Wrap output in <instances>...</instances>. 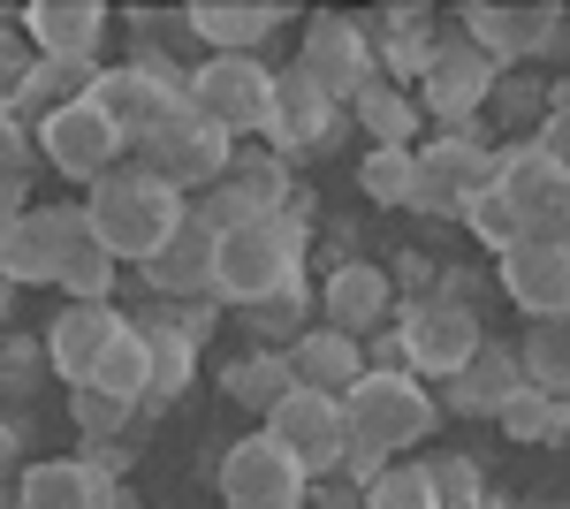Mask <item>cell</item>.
Wrapping results in <instances>:
<instances>
[{
    "mask_svg": "<svg viewBox=\"0 0 570 509\" xmlns=\"http://www.w3.org/2000/svg\"><path fill=\"white\" fill-rule=\"evenodd\" d=\"M312 221H320V198H312V190H289L282 213L244 221V228H220V244H214V304L236 312V304L274 297V290L305 282Z\"/></svg>",
    "mask_w": 570,
    "mask_h": 509,
    "instance_id": "cell-1",
    "label": "cell"
},
{
    "mask_svg": "<svg viewBox=\"0 0 570 509\" xmlns=\"http://www.w3.org/2000/svg\"><path fill=\"white\" fill-rule=\"evenodd\" d=\"M0 274L16 290L53 282V290H69V304H107V290H115V258L99 252L85 206H31L16 221V244L0 258Z\"/></svg>",
    "mask_w": 570,
    "mask_h": 509,
    "instance_id": "cell-2",
    "label": "cell"
},
{
    "mask_svg": "<svg viewBox=\"0 0 570 509\" xmlns=\"http://www.w3.org/2000/svg\"><path fill=\"white\" fill-rule=\"evenodd\" d=\"M183 213H190V198H183L176 183H160L153 168H137V160L107 168L85 190V221H91L99 252L115 258V266H145L183 228Z\"/></svg>",
    "mask_w": 570,
    "mask_h": 509,
    "instance_id": "cell-3",
    "label": "cell"
},
{
    "mask_svg": "<svg viewBox=\"0 0 570 509\" xmlns=\"http://www.w3.org/2000/svg\"><path fill=\"white\" fill-rule=\"evenodd\" d=\"M434 425H441V403L426 395L419 373H365L343 395V433H351V449H373V457L426 449Z\"/></svg>",
    "mask_w": 570,
    "mask_h": 509,
    "instance_id": "cell-4",
    "label": "cell"
},
{
    "mask_svg": "<svg viewBox=\"0 0 570 509\" xmlns=\"http://www.w3.org/2000/svg\"><path fill=\"white\" fill-rule=\"evenodd\" d=\"M190 91V77H183L168 53H153V46H137L122 69H99V85H91V107L107 115V123L122 129V145H145L153 129H168L190 107L183 99Z\"/></svg>",
    "mask_w": 570,
    "mask_h": 509,
    "instance_id": "cell-5",
    "label": "cell"
},
{
    "mask_svg": "<svg viewBox=\"0 0 570 509\" xmlns=\"http://www.w3.org/2000/svg\"><path fill=\"white\" fill-rule=\"evenodd\" d=\"M190 115H206V123L228 137V145H244V137H266V115H274V69H266L259 53H206L198 69H190Z\"/></svg>",
    "mask_w": 570,
    "mask_h": 509,
    "instance_id": "cell-6",
    "label": "cell"
},
{
    "mask_svg": "<svg viewBox=\"0 0 570 509\" xmlns=\"http://www.w3.org/2000/svg\"><path fill=\"white\" fill-rule=\"evenodd\" d=\"M494 190L518 206V221H525L532 244H563V236H570V168H563V160H548L532 137L502 145Z\"/></svg>",
    "mask_w": 570,
    "mask_h": 509,
    "instance_id": "cell-7",
    "label": "cell"
},
{
    "mask_svg": "<svg viewBox=\"0 0 570 509\" xmlns=\"http://www.w3.org/2000/svg\"><path fill=\"white\" fill-rule=\"evenodd\" d=\"M214 487H220L228 509H305V471H297V457H289L266 425L220 449Z\"/></svg>",
    "mask_w": 570,
    "mask_h": 509,
    "instance_id": "cell-8",
    "label": "cell"
},
{
    "mask_svg": "<svg viewBox=\"0 0 570 509\" xmlns=\"http://www.w3.org/2000/svg\"><path fill=\"white\" fill-rule=\"evenodd\" d=\"M289 69H297L320 99L351 107L357 91L381 77V61H373V31H365L357 16H312V23H305V53H297Z\"/></svg>",
    "mask_w": 570,
    "mask_h": 509,
    "instance_id": "cell-9",
    "label": "cell"
},
{
    "mask_svg": "<svg viewBox=\"0 0 570 509\" xmlns=\"http://www.w3.org/2000/svg\"><path fill=\"white\" fill-rule=\"evenodd\" d=\"M395 335H403V358H411L419 381H449L487 342V320L449 297H419V304H395Z\"/></svg>",
    "mask_w": 570,
    "mask_h": 509,
    "instance_id": "cell-10",
    "label": "cell"
},
{
    "mask_svg": "<svg viewBox=\"0 0 570 509\" xmlns=\"http://www.w3.org/2000/svg\"><path fill=\"white\" fill-rule=\"evenodd\" d=\"M494 77H502V69H494L464 31H434V53H426L411 99H426V115H441V129H464V123H480Z\"/></svg>",
    "mask_w": 570,
    "mask_h": 509,
    "instance_id": "cell-11",
    "label": "cell"
},
{
    "mask_svg": "<svg viewBox=\"0 0 570 509\" xmlns=\"http://www.w3.org/2000/svg\"><path fill=\"white\" fill-rule=\"evenodd\" d=\"M289 190H297V183H289V160H274V153H244V145H236L228 168H220V183H214V190H198L190 213L220 236V228H244V221L282 213V206H289Z\"/></svg>",
    "mask_w": 570,
    "mask_h": 509,
    "instance_id": "cell-12",
    "label": "cell"
},
{
    "mask_svg": "<svg viewBox=\"0 0 570 509\" xmlns=\"http://www.w3.org/2000/svg\"><path fill=\"white\" fill-rule=\"evenodd\" d=\"M351 137V107L320 99L297 69H274V115H266V153L274 160H320Z\"/></svg>",
    "mask_w": 570,
    "mask_h": 509,
    "instance_id": "cell-13",
    "label": "cell"
},
{
    "mask_svg": "<svg viewBox=\"0 0 570 509\" xmlns=\"http://www.w3.org/2000/svg\"><path fill=\"white\" fill-rule=\"evenodd\" d=\"M31 137H39V168L69 175V183H85V190H91L107 168H122V153H130V145H122V129L107 123L91 99L61 107V115H46Z\"/></svg>",
    "mask_w": 570,
    "mask_h": 509,
    "instance_id": "cell-14",
    "label": "cell"
},
{
    "mask_svg": "<svg viewBox=\"0 0 570 509\" xmlns=\"http://www.w3.org/2000/svg\"><path fill=\"white\" fill-rule=\"evenodd\" d=\"M130 153H137V168H153L160 183H176L183 198H198V190H214V183H220V168H228V153H236V145H228L206 115H190V107H183L176 123L153 129L145 145H130Z\"/></svg>",
    "mask_w": 570,
    "mask_h": 509,
    "instance_id": "cell-15",
    "label": "cell"
},
{
    "mask_svg": "<svg viewBox=\"0 0 570 509\" xmlns=\"http://www.w3.org/2000/svg\"><path fill=\"white\" fill-rule=\"evenodd\" d=\"M266 433L297 457L305 479L343 471V449H351V433H343V395H312V388H289V395L266 411Z\"/></svg>",
    "mask_w": 570,
    "mask_h": 509,
    "instance_id": "cell-16",
    "label": "cell"
},
{
    "mask_svg": "<svg viewBox=\"0 0 570 509\" xmlns=\"http://www.w3.org/2000/svg\"><path fill=\"white\" fill-rule=\"evenodd\" d=\"M389 320H395L389 266H373V258H335V274L320 282V327L365 342L373 327H389Z\"/></svg>",
    "mask_w": 570,
    "mask_h": 509,
    "instance_id": "cell-17",
    "label": "cell"
},
{
    "mask_svg": "<svg viewBox=\"0 0 570 509\" xmlns=\"http://www.w3.org/2000/svg\"><path fill=\"white\" fill-rule=\"evenodd\" d=\"M130 327V312H115V304H61L53 320H46V365H53V381L85 388L91 365L107 358V342Z\"/></svg>",
    "mask_w": 570,
    "mask_h": 509,
    "instance_id": "cell-18",
    "label": "cell"
},
{
    "mask_svg": "<svg viewBox=\"0 0 570 509\" xmlns=\"http://www.w3.org/2000/svg\"><path fill=\"white\" fill-rule=\"evenodd\" d=\"M107 0H31L23 8V39L39 61H99L107 46Z\"/></svg>",
    "mask_w": 570,
    "mask_h": 509,
    "instance_id": "cell-19",
    "label": "cell"
},
{
    "mask_svg": "<svg viewBox=\"0 0 570 509\" xmlns=\"http://www.w3.org/2000/svg\"><path fill=\"white\" fill-rule=\"evenodd\" d=\"M214 228L198 221V213H183V228L160 244V252L145 258L137 274H145V290L160 304H183V297H214Z\"/></svg>",
    "mask_w": 570,
    "mask_h": 509,
    "instance_id": "cell-20",
    "label": "cell"
},
{
    "mask_svg": "<svg viewBox=\"0 0 570 509\" xmlns=\"http://www.w3.org/2000/svg\"><path fill=\"white\" fill-rule=\"evenodd\" d=\"M502 297L518 304L525 320H548V312H570V236L563 244H510L502 252Z\"/></svg>",
    "mask_w": 570,
    "mask_h": 509,
    "instance_id": "cell-21",
    "label": "cell"
},
{
    "mask_svg": "<svg viewBox=\"0 0 570 509\" xmlns=\"http://www.w3.org/2000/svg\"><path fill=\"white\" fill-rule=\"evenodd\" d=\"M183 23H190V39L206 53H259L289 23V8L282 0H190Z\"/></svg>",
    "mask_w": 570,
    "mask_h": 509,
    "instance_id": "cell-22",
    "label": "cell"
},
{
    "mask_svg": "<svg viewBox=\"0 0 570 509\" xmlns=\"http://www.w3.org/2000/svg\"><path fill=\"white\" fill-rule=\"evenodd\" d=\"M525 388V373H518V350L510 342H480L472 358H464V373H449L441 381V411H456V419H502V403Z\"/></svg>",
    "mask_w": 570,
    "mask_h": 509,
    "instance_id": "cell-23",
    "label": "cell"
},
{
    "mask_svg": "<svg viewBox=\"0 0 570 509\" xmlns=\"http://www.w3.org/2000/svg\"><path fill=\"white\" fill-rule=\"evenodd\" d=\"M419 168L434 175V183H449L464 206L480 198V190H494V168H502V145L487 137V123H464V129H441V137H426V153H411Z\"/></svg>",
    "mask_w": 570,
    "mask_h": 509,
    "instance_id": "cell-24",
    "label": "cell"
},
{
    "mask_svg": "<svg viewBox=\"0 0 570 509\" xmlns=\"http://www.w3.org/2000/svg\"><path fill=\"white\" fill-rule=\"evenodd\" d=\"M282 365H289V381L312 388V395H351V388L365 381V342L335 335V327H320V320H312L305 335L282 350Z\"/></svg>",
    "mask_w": 570,
    "mask_h": 509,
    "instance_id": "cell-25",
    "label": "cell"
},
{
    "mask_svg": "<svg viewBox=\"0 0 570 509\" xmlns=\"http://www.w3.org/2000/svg\"><path fill=\"white\" fill-rule=\"evenodd\" d=\"M115 487H99L77 457H31L16 471V509H107Z\"/></svg>",
    "mask_w": 570,
    "mask_h": 509,
    "instance_id": "cell-26",
    "label": "cell"
},
{
    "mask_svg": "<svg viewBox=\"0 0 570 509\" xmlns=\"http://www.w3.org/2000/svg\"><path fill=\"white\" fill-rule=\"evenodd\" d=\"M381 69H389V85H419V69H426V53H434V8L426 0H395L381 8Z\"/></svg>",
    "mask_w": 570,
    "mask_h": 509,
    "instance_id": "cell-27",
    "label": "cell"
},
{
    "mask_svg": "<svg viewBox=\"0 0 570 509\" xmlns=\"http://www.w3.org/2000/svg\"><path fill=\"white\" fill-rule=\"evenodd\" d=\"M145 335V419H160V411H176L183 395H190V381H198V350L183 335H168V327H137Z\"/></svg>",
    "mask_w": 570,
    "mask_h": 509,
    "instance_id": "cell-28",
    "label": "cell"
},
{
    "mask_svg": "<svg viewBox=\"0 0 570 509\" xmlns=\"http://www.w3.org/2000/svg\"><path fill=\"white\" fill-rule=\"evenodd\" d=\"M312 312H320V297H312L305 282H289V290H274V297H252L236 304V320H244V350H289V342L312 327Z\"/></svg>",
    "mask_w": 570,
    "mask_h": 509,
    "instance_id": "cell-29",
    "label": "cell"
},
{
    "mask_svg": "<svg viewBox=\"0 0 570 509\" xmlns=\"http://www.w3.org/2000/svg\"><path fill=\"white\" fill-rule=\"evenodd\" d=\"M91 85H99V61H39L31 85H23V99H16V123L39 129L46 115H61V107L91 99Z\"/></svg>",
    "mask_w": 570,
    "mask_h": 509,
    "instance_id": "cell-30",
    "label": "cell"
},
{
    "mask_svg": "<svg viewBox=\"0 0 570 509\" xmlns=\"http://www.w3.org/2000/svg\"><path fill=\"white\" fill-rule=\"evenodd\" d=\"M351 123L373 137V145H395V153H411L419 145V99L403 85H389V77H373V85L351 99Z\"/></svg>",
    "mask_w": 570,
    "mask_h": 509,
    "instance_id": "cell-31",
    "label": "cell"
},
{
    "mask_svg": "<svg viewBox=\"0 0 570 509\" xmlns=\"http://www.w3.org/2000/svg\"><path fill=\"white\" fill-rule=\"evenodd\" d=\"M518 373H525V388L570 403V312H548V320L525 327V342H518Z\"/></svg>",
    "mask_w": 570,
    "mask_h": 509,
    "instance_id": "cell-32",
    "label": "cell"
},
{
    "mask_svg": "<svg viewBox=\"0 0 570 509\" xmlns=\"http://www.w3.org/2000/svg\"><path fill=\"white\" fill-rule=\"evenodd\" d=\"M289 365H282V350H244V358H228V365H220V395H228V403H236V411H274V403H282V395H289Z\"/></svg>",
    "mask_w": 570,
    "mask_h": 509,
    "instance_id": "cell-33",
    "label": "cell"
},
{
    "mask_svg": "<svg viewBox=\"0 0 570 509\" xmlns=\"http://www.w3.org/2000/svg\"><path fill=\"white\" fill-rule=\"evenodd\" d=\"M494 425H502L510 441H525V449H540V441H570V403L563 395H540V388H518Z\"/></svg>",
    "mask_w": 570,
    "mask_h": 509,
    "instance_id": "cell-34",
    "label": "cell"
},
{
    "mask_svg": "<svg viewBox=\"0 0 570 509\" xmlns=\"http://www.w3.org/2000/svg\"><path fill=\"white\" fill-rule=\"evenodd\" d=\"M419 471H426V495H434V509H480L487 471L472 464V457H456V449H426V457H419Z\"/></svg>",
    "mask_w": 570,
    "mask_h": 509,
    "instance_id": "cell-35",
    "label": "cell"
},
{
    "mask_svg": "<svg viewBox=\"0 0 570 509\" xmlns=\"http://www.w3.org/2000/svg\"><path fill=\"white\" fill-rule=\"evenodd\" d=\"M411 175H419L411 153H395V145H365V160H357V190H365L373 206L403 213V206H411Z\"/></svg>",
    "mask_w": 570,
    "mask_h": 509,
    "instance_id": "cell-36",
    "label": "cell"
},
{
    "mask_svg": "<svg viewBox=\"0 0 570 509\" xmlns=\"http://www.w3.org/2000/svg\"><path fill=\"white\" fill-rule=\"evenodd\" d=\"M85 388H107V395H122V403H145V335H137V320L107 342V358L91 365Z\"/></svg>",
    "mask_w": 570,
    "mask_h": 509,
    "instance_id": "cell-37",
    "label": "cell"
},
{
    "mask_svg": "<svg viewBox=\"0 0 570 509\" xmlns=\"http://www.w3.org/2000/svg\"><path fill=\"white\" fill-rule=\"evenodd\" d=\"M69 419H77L85 441H122L130 425H145V411L122 403V395H107V388H69Z\"/></svg>",
    "mask_w": 570,
    "mask_h": 509,
    "instance_id": "cell-38",
    "label": "cell"
},
{
    "mask_svg": "<svg viewBox=\"0 0 570 509\" xmlns=\"http://www.w3.org/2000/svg\"><path fill=\"white\" fill-rule=\"evenodd\" d=\"M46 381H53L46 342L39 335H0V395H8V403H31Z\"/></svg>",
    "mask_w": 570,
    "mask_h": 509,
    "instance_id": "cell-39",
    "label": "cell"
},
{
    "mask_svg": "<svg viewBox=\"0 0 570 509\" xmlns=\"http://www.w3.org/2000/svg\"><path fill=\"white\" fill-rule=\"evenodd\" d=\"M487 107H494V123H502V129H525V123L548 115V85H540L532 69H502L494 91H487Z\"/></svg>",
    "mask_w": 570,
    "mask_h": 509,
    "instance_id": "cell-40",
    "label": "cell"
},
{
    "mask_svg": "<svg viewBox=\"0 0 570 509\" xmlns=\"http://www.w3.org/2000/svg\"><path fill=\"white\" fill-rule=\"evenodd\" d=\"M464 228H472V236H480L494 258L510 252V244H525V221H518V206H510L502 190H480V198L464 206Z\"/></svg>",
    "mask_w": 570,
    "mask_h": 509,
    "instance_id": "cell-41",
    "label": "cell"
},
{
    "mask_svg": "<svg viewBox=\"0 0 570 509\" xmlns=\"http://www.w3.org/2000/svg\"><path fill=\"white\" fill-rule=\"evenodd\" d=\"M31 175H39V137L0 107V190H31Z\"/></svg>",
    "mask_w": 570,
    "mask_h": 509,
    "instance_id": "cell-42",
    "label": "cell"
},
{
    "mask_svg": "<svg viewBox=\"0 0 570 509\" xmlns=\"http://www.w3.org/2000/svg\"><path fill=\"white\" fill-rule=\"evenodd\" d=\"M365 509H434L426 471H419V464H389L373 487H365Z\"/></svg>",
    "mask_w": 570,
    "mask_h": 509,
    "instance_id": "cell-43",
    "label": "cell"
},
{
    "mask_svg": "<svg viewBox=\"0 0 570 509\" xmlns=\"http://www.w3.org/2000/svg\"><path fill=\"white\" fill-rule=\"evenodd\" d=\"M31 69H39L31 39H23V31H0V107H8V115H16V99L31 85Z\"/></svg>",
    "mask_w": 570,
    "mask_h": 509,
    "instance_id": "cell-44",
    "label": "cell"
},
{
    "mask_svg": "<svg viewBox=\"0 0 570 509\" xmlns=\"http://www.w3.org/2000/svg\"><path fill=\"white\" fill-rule=\"evenodd\" d=\"M77 464H85L99 487H122V471H130L137 457H130V441H85V449H77Z\"/></svg>",
    "mask_w": 570,
    "mask_h": 509,
    "instance_id": "cell-45",
    "label": "cell"
},
{
    "mask_svg": "<svg viewBox=\"0 0 570 509\" xmlns=\"http://www.w3.org/2000/svg\"><path fill=\"white\" fill-rule=\"evenodd\" d=\"M305 509H365V487H351L343 471H327V479H305Z\"/></svg>",
    "mask_w": 570,
    "mask_h": 509,
    "instance_id": "cell-46",
    "label": "cell"
},
{
    "mask_svg": "<svg viewBox=\"0 0 570 509\" xmlns=\"http://www.w3.org/2000/svg\"><path fill=\"white\" fill-rule=\"evenodd\" d=\"M434 297L464 304V312H480V297H487V274H472V266H441V274H434Z\"/></svg>",
    "mask_w": 570,
    "mask_h": 509,
    "instance_id": "cell-47",
    "label": "cell"
},
{
    "mask_svg": "<svg viewBox=\"0 0 570 509\" xmlns=\"http://www.w3.org/2000/svg\"><path fill=\"white\" fill-rule=\"evenodd\" d=\"M434 274H441V266H426L419 252H403L389 282H395V290H411V304H419V297H434Z\"/></svg>",
    "mask_w": 570,
    "mask_h": 509,
    "instance_id": "cell-48",
    "label": "cell"
},
{
    "mask_svg": "<svg viewBox=\"0 0 570 509\" xmlns=\"http://www.w3.org/2000/svg\"><path fill=\"white\" fill-rule=\"evenodd\" d=\"M23 441H31V419H0V479L23 471Z\"/></svg>",
    "mask_w": 570,
    "mask_h": 509,
    "instance_id": "cell-49",
    "label": "cell"
},
{
    "mask_svg": "<svg viewBox=\"0 0 570 509\" xmlns=\"http://www.w3.org/2000/svg\"><path fill=\"white\" fill-rule=\"evenodd\" d=\"M381 471H389V457H373V449H343V479H351V487H373Z\"/></svg>",
    "mask_w": 570,
    "mask_h": 509,
    "instance_id": "cell-50",
    "label": "cell"
},
{
    "mask_svg": "<svg viewBox=\"0 0 570 509\" xmlns=\"http://www.w3.org/2000/svg\"><path fill=\"white\" fill-rule=\"evenodd\" d=\"M31 213V190H0V258H8V244H16V221Z\"/></svg>",
    "mask_w": 570,
    "mask_h": 509,
    "instance_id": "cell-51",
    "label": "cell"
},
{
    "mask_svg": "<svg viewBox=\"0 0 570 509\" xmlns=\"http://www.w3.org/2000/svg\"><path fill=\"white\" fill-rule=\"evenodd\" d=\"M8 320H16V282L0 274V335H8Z\"/></svg>",
    "mask_w": 570,
    "mask_h": 509,
    "instance_id": "cell-52",
    "label": "cell"
},
{
    "mask_svg": "<svg viewBox=\"0 0 570 509\" xmlns=\"http://www.w3.org/2000/svg\"><path fill=\"white\" fill-rule=\"evenodd\" d=\"M107 509H145V502H137L130 487H115V495H107Z\"/></svg>",
    "mask_w": 570,
    "mask_h": 509,
    "instance_id": "cell-53",
    "label": "cell"
},
{
    "mask_svg": "<svg viewBox=\"0 0 570 509\" xmlns=\"http://www.w3.org/2000/svg\"><path fill=\"white\" fill-rule=\"evenodd\" d=\"M480 509H518V502H510V495H480Z\"/></svg>",
    "mask_w": 570,
    "mask_h": 509,
    "instance_id": "cell-54",
    "label": "cell"
},
{
    "mask_svg": "<svg viewBox=\"0 0 570 509\" xmlns=\"http://www.w3.org/2000/svg\"><path fill=\"white\" fill-rule=\"evenodd\" d=\"M0 509H16V479H0Z\"/></svg>",
    "mask_w": 570,
    "mask_h": 509,
    "instance_id": "cell-55",
    "label": "cell"
},
{
    "mask_svg": "<svg viewBox=\"0 0 570 509\" xmlns=\"http://www.w3.org/2000/svg\"><path fill=\"white\" fill-rule=\"evenodd\" d=\"M563 449H570V441H563Z\"/></svg>",
    "mask_w": 570,
    "mask_h": 509,
    "instance_id": "cell-56",
    "label": "cell"
}]
</instances>
